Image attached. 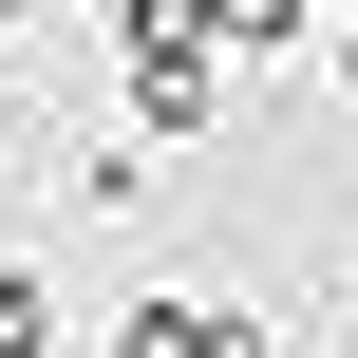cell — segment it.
Returning <instances> with one entry per match:
<instances>
[{"label": "cell", "instance_id": "obj_1", "mask_svg": "<svg viewBox=\"0 0 358 358\" xmlns=\"http://www.w3.org/2000/svg\"><path fill=\"white\" fill-rule=\"evenodd\" d=\"M132 358H264L227 302H132Z\"/></svg>", "mask_w": 358, "mask_h": 358}]
</instances>
